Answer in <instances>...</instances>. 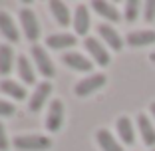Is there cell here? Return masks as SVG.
Instances as JSON below:
<instances>
[{
	"mask_svg": "<svg viewBox=\"0 0 155 151\" xmlns=\"http://www.w3.org/2000/svg\"><path fill=\"white\" fill-rule=\"evenodd\" d=\"M91 8L96 10L100 16H104L105 20H110V22H119V12L115 10L114 4H110V2H104V0H94L91 2Z\"/></svg>",
	"mask_w": 155,
	"mask_h": 151,
	"instance_id": "obj_19",
	"label": "cell"
},
{
	"mask_svg": "<svg viewBox=\"0 0 155 151\" xmlns=\"http://www.w3.org/2000/svg\"><path fill=\"white\" fill-rule=\"evenodd\" d=\"M16 70H18V76L26 86H34L36 82V76H34V68L30 64V60L26 56H18L16 58Z\"/></svg>",
	"mask_w": 155,
	"mask_h": 151,
	"instance_id": "obj_15",
	"label": "cell"
},
{
	"mask_svg": "<svg viewBox=\"0 0 155 151\" xmlns=\"http://www.w3.org/2000/svg\"><path fill=\"white\" fill-rule=\"evenodd\" d=\"M143 16H145L147 22H153L155 20V0H147L143 4Z\"/></svg>",
	"mask_w": 155,
	"mask_h": 151,
	"instance_id": "obj_23",
	"label": "cell"
},
{
	"mask_svg": "<svg viewBox=\"0 0 155 151\" xmlns=\"http://www.w3.org/2000/svg\"><path fill=\"white\" fill-rule=\"evenodd\" d=\"M84 46H86V50L90 52V56L94 58V62H96L97 66H101V68H105V66H110V52H107V48L101 44L97 38H91V36H86V40H84Z\"/></svg>",
	"mask_w": 155,
	"mask_h": 151,
	"instance_id": "obj_5",
	"label": "cell"
},
{
	"mask_svg": "<svg viewBox=\"0 0 155 151\" xmlns=\"http://www.w3.org/2000/svg\"><path fill=\"white\" fill-rule=\"evenodd\" d=\"M14 111H16V107L10 101L0 100V117H10V115H14Z\"/></svg>",
	"mask_w": 155,
	"mask_h": 151,
	"instance_id": "obj_24",
	"label": "cell"
},
{
	"mask_svg": "<svg viewBox=\"0 0 155 151\" xmlns=\"http://www.w3.org/2000/svg\"><path fill=\"white\" fill-rule=\"evenodd\" d=\"M0 92H4L6 96H10L12 100H26L28 97V92L24 90V86H20L18 82H14V80H2L0 82Z\"/></svg>",
	"mask_w": 155,
	"mask_h": 151,
	"instance_id": "obj_16",
	"label": "cell"
},
{
	"mask_svg": "<svg viewBox=\"0 0 155 151\" xmlns=\"http://www.w3.org/2000/svg\"><path fill=\"white\" fill-rule=\"evenodd\" d=\"M97 34H100V38L111 48V50L119 52L123 48V40H121V36L115 32V28L107 26V24H100V26H97Z\"/></svg>",
	"mask_w": 155,
	"mask_h": 151,
	"instance_id": "obj_10",
	"label": "cell"
},
{
	"mask_svg": "<svg viewBox=\"0 0 155 151\" xmlns=\"http://www.w3.org/2000/svg\"><path fill=\"white\" fill-rule=\"evenodd\" d=\"M105 82H107V78L104 74H91V76H87V78L80 80L76 84L74 92H76L78 97H86V96H91L94 92H97V90H101L105 86Z\"/></svg>",
	"mask_w": 155,
	"mask_h": 151,
	"instance_id": "obj_4",
	"label": "cell"
},
{
	"mask_svg": "<svg viewBox=\"0 0 155 151\" xmlns=\"http://www.w3.org/2000/svg\"><path fill=\"white\" fill-rule=\"evenodd\" d=\"M149 58H151V62H153V64H155V52H153V54L149 56Z\"/></svg>",
	"mask_w": 155,
	"mask_h": 151,
	"instance_id": "obj_27",
	"label": "cell"
},
{
	"mask_svg": "<svg viewBox=\"0 0 155 151\" xmlns=\"http://www.w3.org/2000/svg\"><path fill=\"white\" fill-rule=\"evenodd\" d=\"M74 30L78 36H86L90 30V12L86 4H78L76 14H74Z\"/></svg>",
	"mask_w": 155,
	"mask_h": 151,
	"instance_id": "obj_13",
	"label": "cell"
},
{
	"mask_svg": "<svg viewBox=\"0 0 155 151\" xmlns=\"http://www.w3.org/2000/svg\"><path fill=\"white\" fill-rule=\"evenodd\" d=\"M20 26H22L24 36H26L28 42H38V38H40V22H38L34 10L30 8L20 10Z\"/></svg>",
	"mask_w": 155,
	"mask_h": 151,
	"instance_id": "obj_3",
	"label": "cell"
},
{
	"mask_svg": "<svg viewBox=\"0 0 155 151\" xmlns=\"http://www.w3.org/2000/svg\"><path fill=\"white\" fill-rule=\"evenodd\" d=\"M64 125V103L62 100H52L50 107H48V115H46V129L52 133L60 131Z\"/></svg>",
	"mask_w": 155,
	"mask_h": 151,
	"instance_id": "obj_6",
	"label": "cell"
},
{
	"mask_svg": "<svg viewBox=\"0 0 155 151\" xmlns=\"http://www.w3.org/2000/svg\"><path fill=\"white\" fill-rule=\"evenodd\" d=\"M0 34L8 42H18V38H20L18 26L14 24L12 16L8 12H4V10H0Z\"/></svg>",
	"mask_w": 155,
	"mask_h": 151,
	"instance_id": "obj_9",
	"label": "cell"
},
{
	"mask_svg": "<svg viewBox=\"0 0 155 151\" xmlns=\"http://www.w3.org/2000/svg\"><path fill=\"white\" fill-rule=\"evenodd\" d=\"M78 44V38L74 34H50L46 38V46L52 50H68Z\"/></svg>",
	"mask_w": 155,
	"mask_h": 151,
	"instance_id": "obj_11",
	"label": "cell"
},
{
	"mask_svg": "<svg viewBox=\"0 0 155 151\" xmlns=\"http://www.w3.org/2000/svg\"><path fill=\"white\" fill-rule=\"evenodd\" d=\"M48 6H50L52 16L56 18V22H58L60 26H68V24H70V20H72L68 6H66L64 2H60V0H52V2H50Z\"/></svg>",
	"mask_w": 155,
	"mask_h": 151,
	"instance_id": "obj_21",
	"label": "cell"
},
{
	"mask_svg": "<svg viewBox=\"0 0 155 151\" xmlns=\"http://www.w3.org/2000/svg\"><path fill=\"white\" fill-rule=\"evenodd\" d=\"M129 46L133 48H141V46H149L155 42V32L153 30H135V32H129L125 38Z\"/></svg>",
	"mask_w": 155,
	"mask_h": 151,
	"instance_id": "obj_14",
	"label": "cell"
},
{
	"mask_svg": "<svg viewBox=\"0 0 155 151\" xmlns=\"http://www.w3.org/2000/svg\"><path fill=\"white\" fill-rule=\"evenodd\" d=\"M96 139H97V145L101 147V151H123L121 143H119L107 129H100V131L96 133Z\"/></svg>",
	"mask_w": 155,
	"mask_h": 151,
	"instance_id": "obj_17",
	"label": "cell"
},
{
	"mask_svg": "<svg viewBox=\"0 0 155 151\" xmlns=\"http://www.w3.org/2000/svg\"><path fill=\"white\" fill-rule=\"evenodd\" d=\"M30 56H32L34 64H36V70L44 76V78H54V76H56L54 62H52L50 54L46 52L44 46H40V44H32V48H30Z\"/></svg>",
	"mask_w": 155,
	"mask_h": 151,
	"instance_id": "obj_2",
	"label": "cell"
},
{
	"mask_svg": "<svg viewBox=\"0 0 155 151\" xmlns=\"http://www.w3.org/2000/svg\"><path fill=\"white\" fill-rule=\"evenodd\" d=\"M137 127H139V135H141L143 143L147 147H155V127L145 113L137 115Z\"/></svg>",
	"mask_w": 155,
	"mask_h": 151,
	"instance_id": "obj_12",
	"label": "cell"
},
{
	"mask_svg": "<svg viewBox=\"0 0 155 151\" xmlns=\"http://www.w3.org/2000/svg\"><path fill=\"white\" fill-rule=\"evenodd\" d=\"M8 147H10V141H8V135H6V127L0 121V151H6Z\"/></svg>",
	"mask_w": 155,
	"mask_h": 151,
	"instance_id": "obj_25",
	"label": "cell"
},
{
	"mask_svg": "<svg viewBox=\"0 0 155 151\" xmlns=\"http://www.w3.org/2000/svg\"><path fill=\"white\" fill-rule=\"evenodd\" d=\"M62 64L68 66L70 70H74V72L90 74L91 70H94V64H91L87 58H84L82 54H78V52H66V54L62 56Z\"/></svg>",
	"mask_w": 155,
	"mask_h": 151,
	"instance_id": "obj_8",
	"label": "cell"
},
{
	"mask_svg": "<svg viewBox=\"0 0 155 151\" xmlns=\"http://www.w3.org/2000/svg\"><path fill=\"white\" fill-rule=\"evenodd\" d=\"M14 50L10 44H2L0 46V76H8L12 72V66H14Z\"/></svg>",
	"mask_w": 155,
	"mask_h": 151,
	"instance_id": "obj_20",
	"label": "cell"
},
{
	"mask_svg": "<svg viewBox=\"0 0 155 151\" xmlns=\"http://www.w3.org/2000/svg\"><path fill=\"white\" fill-rule=\"evenodd\" d=\"M153 151H155V149H153Z\"/></svg>",
	"mask_w": 155,
	"mask_h": 151,
	"instance_id": "obj_28",
	"label": "cell"
},
{
	"mask_svg": "<svg viewBox=\"0 0 155 151\" xmlns=\"http://www.w3.org/2000/svg\"><path fill=\"white\" fill-rule=\"evenodd\" d=\"M139 8H141V4L137 0H127L125 2V20L127 22H135L137 16H139Z\"/></svg>",
	"mask_w": 155,
	"mask_h": 151,
	"instance_id": "obj_22",
	"label": "cell"
},
{
	"mask_svg": "<svg viewBox=\"0 0 155 151\" xmlns=\"http://www.w3.org/2000/svg\"><path fill=\"white\" fill-rule=\"evenodd\" d=\"M117 135L121 137V141L125 143V145H133V141H135L133 123H131V119L125 117V115H121V117L117 119Z\"/></svg>",
	"mask_w": 155,
	"mask_h": 151,
	"instance_id": "obj_18",
	"label": "cell"
},
{
	"mask_svg": "<svg viewBox=\"0 0 155 151\" xmlns=\"http://www.w3.org/2000/svg\"><path fill=\"white\" fill-rule=\"evenodd\" d=\"M12 147L18 151H48L52 147V139L46 135H16L12 139Z\"/></svg>",
	"mask_w": 155,
	"mask_h": 151,
	"instance_id": "obj_1",
	"label": "cell"
},
{
	"mask_svg": "<svg viewBox=\"0 0 155 151\" xmlns=\"http://www.w3.org/2000/svg\"><path fill=\"white\" fill-rule=\"evenodd\" d=\"M50 94H52V84H50V82H42V84H38L36 90H34V94L30 96V101H28V107H30V111L38 113V111L44 107V103L48 101Z\"/></svg>",
	"mask_w": 155,
	"mask_h": 151,
	"instance_id": "obj_7",
	"label": "cell"
},
{
	"mask_svg": "<svg viewBox=\"0 0 155 151\" xmlns=\"http://www.w3.org/2000/svg\"><path fill=\"white\" fill-rule=\"evenodd\" d=\"M149 111H151V115H153V119H155V101L149 105Z\"/></svg>",
	"mask_w": 155,
	"mask_h": 151,
	"instance_id": "obj_26",
	"label": "cell"
}]
</instances>
